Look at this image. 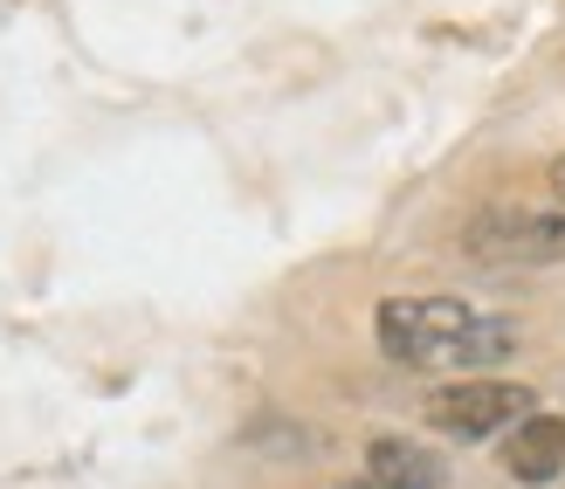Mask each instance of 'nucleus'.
<instances>
[{
	"label": "nucleus",
	"mask_w": 565,
	"mask_h": 489,
	"mask_svg": "<svg viewBox=\"0 0 565 489\" xmlns=\"http://www.w3.org/2000/svg\"><path fill=\"white\" fill-rule=\"evenodd\" d=\"M373 325H380V352L414 372H476L518 352V325L490 318L462 297H386Z\"/></svg>",
	"instance_id": "nucleus-1"
},
{
	"label": "nucleus",
	"mask_w": 565,
	"mask_h": 489,
	"mask_svg": "<svg viewBox=\"0 0 565 489\" xmlns=\"http://www.w3.org/2000/svg\"><path fill=\"white\" fill-rule=\"evenodd\" d=\"M462 255L497 269H545L565 263V200H497L462 221Z\"/></svg>",
	"instance_id": "nucleus-2"
},
{
	"label": "nucleus",
	"mask_w": 565,
	"mask_h": 489,
	"mask_svg": "<svg viewBox=\"0 0 565 489\" xmlns=\"http://www.w3.org/2000/svg\"><path fill=\"white\" fill-rule=\"evenodd\" d=\"M539 400H531V386H511V380H456V386H435L428 393V427H441V435L456 442H483L497 435V427L524 421Z\"/></svg>",
	"instance_id": "nucleus-3"
},
{
	"label": "nucleus",
	"mask_w": 565,
	"mask_h": 489,
	"mask_svg": "<svg viewBox=\"0 0 565 489\" xmlns=\"http://www.w3.org/2000/svg\"><path fill=\"white\" fill-rule=\"evenodd\" d=\"M503 469H511V482L565 476V414H524L503 442Z\"/></svg>",
	"instance_id": "nucleus-4"
},
{
	"label": "nucleus",
	"mask_w": 565,
	"mask_h": 489,
	"mask_svg": "<svg viewBox=\"0 0 565 489\" xmlns=\"http://www.w3.org/2000/svg\"><path fill=\"white\" fill-rule=\"evenodd\" d=\"M365 476L386 482V489H441V463L428 448L401 442V435H380L373 448H365Z\"/></svg>",
	"instance_id": "nucleus-5"
},
{
	"label": "nucleus",
	"mask_w": 565,
	"mask_h": 489,
	"mask_svg": "<svg viewBox=\"0 0 565 489\" xmlns=\"http://www.w3.org/2000/svg\"><path fill=\"white\" fill-rule=\"evenodd\" d=\"M552 200H565V152L552 159Z\"/></svg>",
	"instance_id": "nucleus-6"
},
{
	"label": "nucleus",
	"mask_w": 565,
	"mask_h": 489,
	"mask_svg": "<svg viewBox=\"0 0 565 489\" xmlns=\"http://www.w3.org/2000/svg\"><path fill=\"white\" fill-rule=\"evenodd\" d=\"M345 489H386V482H373V476H359V482H345Z\"/></svg>",
	"instance_id": "nucleus-7"
}]
</instances>
